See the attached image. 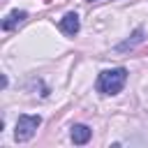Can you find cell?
<instances>
[{
    "instance_id": "1",
    "label": "cell",
    "mask_w": 148,
    "mask_h": 148,
    "mask_svg": "<svg viewBox=\"0 0 148 148\" xmlns=\"http://www.w3.org/2000/svg\"><path fill=\"white\" fill-rule=\"evenodd\" d=\"M127 81V69L125 67H113V69H104L97 79V90L102 95H118L123 90Z\"/></svg>"
},
{
    "instance_id": "2",
    "label": "cell",
    "mask_w": 148,
    "mask_h": 148,
    "mask_svg": "<svg viewBox=\"0 0 148 148\" xmlns=\"http://www.w3.org/2000/svg\"><path fill=\"white\" fill-rule=\"evenodd\" d=\"M39 125H42V118L39 116H30V113L18 116L16 127H14V139L16 141H30L35 136V132H37Z\"/></svg>"
},
{
    "instance_id": "3",
    "label": "cell",
    "mask_w": 148,
    "mask_h": 148,
    "mask_svg": "<svg viewBox=\"0 0 148 148\" xmlns=\"http://www.w3.org/2000/svg\"><path fill=\"white\" fill-rule=\"evenodd\" d=\"M79 28H81V23H79V16L74 14V12H69V14H65L62 18H60V30L65 32V35H76L79 32Z\"/></svg>"
},
{
    "instance_id": "4",
    "label": "cell",
    "mask_w": 148,
    "mask_h": 148,
    "mask_svg": "<svg viewBox=\"0 0 148 148\" xmlns=\"http://www.w3.org/2000/svg\"><path fill=\"white\" fill-rule=\"evenodd\" d=\"M25 18H28V12H23V9H14V12H9L7 18L2 21V30H14V28L21 25Z\"/></svg>"
},
{
    "instance_id": "5",
    "label": "cell",
    "mask_w": 148,
    "mask_h": 148,
    "mask_svg": "<svg viewBox=\"0 0 148 148\" xmlns=\"http://www.w3.org/2000/svg\"><path fill=\"white\" fill-rule=\"evenodd\" d=\"M141 42H143V28H136V30L132 32L130 39H125L123 44L116 46V51H118V53H123V51H132V49H134L136 44H141Z\"/></svg>"
},
{
    "instance_id": "6",
    "label": "cell",
    "mask_w": 148,
    "mask_h": 148,
    "mask_svg": "<svg viewBox=\"0 0 148 148\" xmlns=\"http://www.w3.org/2000/svg\"><path fill=\"white\" fill-rule=\"evenodd\" d=\"M90 134H92V130L88 127V125H74L72 127V141L74 143H88L90 141Z\"/></svg>"
},
{
    "instance_id": "7",
    "label": "cell",
    "mask_w": 148,
    "mask_h": 148,
    "mask_svg": "<svg viewBox=\"0 0 148 148\" xmlns=\"http://www.w3.org/2000/svg\"><path fill=\"white\" fill-rule=\"evenodd\" d=\"M90 2H97V0H90Z\"/></svg>"
}]
</instances>
